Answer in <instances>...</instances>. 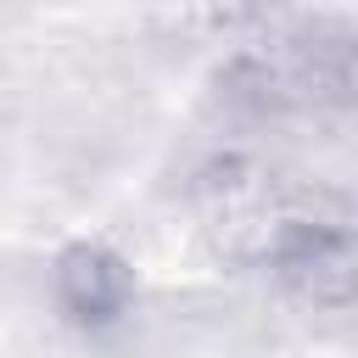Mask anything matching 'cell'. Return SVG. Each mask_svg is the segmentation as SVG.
Wrapping results in <instances>:
<instances>
[{
  "instance_id": "1",
  "label": "cell",
  "mask_w": 358,
  "mask_h": 358,
  "mask_svg": "<svg viewBox=\"0 0 358 358\" xmlns=\"http://www.w3.org/2000/svg\"><path fill=\"white\" fill-rule=\"evenodd\" d=\"M218 229L241 263L308 308L358 313V201L319 185L246 179L218 196Z\"/></svg>"
},
{
  "instance_id": "2",
  "label": "cell",
  "mask_w": 358,
  "mask_h": 358,
  "mask_svg": "<svg viewBox=\"0 0 358 358\" xmlns=\"http://www.w3.org/2000/svg\"><path fill=\"white\" fill-rule=\"evenodd\" d=\"M50 285H56V308L78 330H112L134 308V268L106 241H73L56 257Z\"/></svg>"
}]
</instances>
